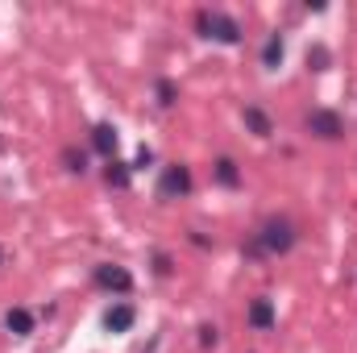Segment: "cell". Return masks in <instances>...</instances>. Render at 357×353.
Returning a JSON list of instances; mask_svg holds the SVG:
<instances>
[{"label":"cell","mask_w":357,"mask_h":353,"mask_svg":"<svg viewBox=\"0 0 357 353\" xmlns=\"http://www.w3.org/2000/svg\"><path fill=\"white\" fill-rule=\"evenodd\" d=\"M195 33L208 38V42H220V46H237L241 42V21L220 13V8H199L195 13Z\"/></svg>","instance_id":"obj_2"},{"label":"cell","mask_w":357,"mask_h":353,"mask_svg":"<svg viewBox=\"0 0 357 353\" xmlns=\"http://www.w3.org/2000/svg\"><path fill=\"white\" fill-rule=\"evenodd\" d=\"M241 121H245V129H250L254 137H270V133H274V121H270L258 104H245V108H241Z\"/></svg>","instance_id":"obj_9"},{"label":"cell","mask_w":357,"mask_h":353,"mask_svg":"<svg viewBox=\"0 0 357 353\" xmlns=\"http://www.w3.org/2000/svg\"><path fill=\"white\" fill-rule=\"evenodd\" d=\"M63 171H67V175H88V154H84L79 146H67V150H63Z\"/></svg>","instance_id":"obj_13"},{"label":"cell","mask_w":357,"mask_h":353,"mask_svg":"<svg viewBox=\"0 0 357 353\" xmlns=\"http://www.w3.org/2000/svg\"><path fill=\"white\" fill-rule=\"evenodd\" d=\"M150 163H154V150H150V146H142V150H137V158H133V171H146Z\"/></svg>","instance_id":"obj_18"},{"label":"cell","mask_w":357,"mask_h":353,"mask_svg":"<svg viewBox=\"0 0 357 353\" xmlns=\"http://www.w3.org/2000/svg\"><path fill=\"white\" fill-rule=\"evenodd\" d=\"M274 299H266V295H258V299H250V312H245V324L250 329H258V333H270L274 329Z\"/></svg>","instance_id":"obj_6"},{"label":"cell","mask_w":357,"mask_h":353,"mask_svg":"<svg viewBox=\"0 0 357 353\" xmlns=\"http://www.w3.org/2000/svg\"><path fill=\"white\" fill-rule=\"evenodd\" d=\"M91 283L100 291H112V295H129L133 291V274L116 262H96L91 266Z\"/></svg>","instance_id":"obj_5"},{"label":"cell","mask_w":357,"mask_h":353,"mask_svg":"<svg viewBox=\"0 0 357 353\" xmlns=\"http://www.w3.org/2000/svg\"><path fill=\"white\" fill-rule=\"evenodd\" d=\"M4 329H8L13 337H29V333H33V316H29L25 308H8V312H4Z\"/></svg>","instance_id":"obj_11"},{"label":"cell","mask_w":357,"mask_h":353,"mask_svg":"<svg viewBox=\"0 0 357 353\" xmlns=\"http://www.w3.org/2000/svg\"><path fill=\"white\" fill-rule=\"evenodd\" d=\"M154 96H158L162 108H175L178 104V84L175 80H158V84H154Z\"/></svg>","instance_id":"obj_15"},{"label":"cell","mask_w":357,"mask_h":353,"mask_svg":"<svg viewBox=\"0 0 357 353\" xmlns=\"http://www.w3.org/2000/svg\"><path fill=\"white\" fill-rule=\"evenodd\" d=\"M299 241V229L287 220V216H266L250 241H245V258H278V254H291Z\"/></svg>","instance_id":"obj_1"},{"label":"cell","mask_w":357,"mask_h":353,"mask_svg":"<svg viewBox=\"0 0 357 353\" xmlns=\"http://www.w3.org/2000/svg\"><path fill=\"white\" fill-rule=\"evenodd\" d=\"M187 195H191V167H187V163H171V167H162L158 200L171 204V200H187Z\"/></svg>","instance_id":"obj_4"},{"label":"cell","mask_w":357,"mask_h":353,"mask_svg":"<svg viewBox=\"0 0 357 353\" xmlns=\"http://www.w3.org/2000/svg\"><path fill=\"white\" fill-rule=\"evenodd\" d=\"M216 341H220V329H216V324H199V345L208 350V345H216Z\"/></svg>","instance_id":"obj_17"},{"label":"cell","mask_w":357,"mask_h":353,"mask_svg":"<svg viewBox=\"0 0 357 353\" xmlns=\"http://www.w3.org/2000/svg\"><path fill=\"white\" fill-rule=\"evenodd\" d=\"M133 320H137V308H133V303H112V308L104 312V329H108V333H129Z\"/></svg>","instance_id":"obj_8"},{"label":"cell","mask_w":357,"mask_h":353,"mask_svg":"<svg viewBox=\"0 0 357 353\" xmlns=\"http://www.w3.org/2000/svg\"><path fill=\"white\" fill-rule=\"evenodd\" d=\"M154 270L167 278V274H171V258H167V254H158V258H154Z\"/></svg>","instance_id":"obj_19"},{"label":"cell","mask_w":357,"mask_h":353,"mask_svg":"<svg viewBox=\"0 0 357 353\" xmlns=\"http://www.w3.org/2000/svg\"><path fill=\"white\" fill-rule=\"evenodd\" d=\"M282 54H287V46H282V33L274 29L266 38V46H262V67H266V71H278V67H282Z\"/></svg>","instance_id":"obj_12"},{"label":"cell","mask_w":357,"mask_h":353,"mask_svg":"<svg viewBox=\"0 0 357 353\" xmlns=\"http://www.w3.org/2000/svg\"><path fill=\"white\" fill-rule=\"evenodd\" d=\"M129 179H133V167H125V163H116V158L104 167V183H108V187H129Z\"/></svg>","instance_id":"obj_14"},{"label":"cell","mask_w":357,"mask_h":353,"mask_svg":"<svg viewBox=\"0 0 357 353\" xmlns=\"http://www.w3.org/2000/svg\"><path fill=\"white\" fill-rule=\"evenodd\" d=\"M328 63H333L328 46H312V50H307V67H312V71H328Z\"/></svg>","instance_id":"obj_16"},{"label":"cell","mask_w":357,"mask_h":353,"mask_svg":"<svg viewBox=\"0 0 357 353\" xmlns=\"http://www.w3.org/2000/svg\"><path fill=\"white\" fill-rule=\"evenodd\" d=\"M116 146H121V137H116V129H112L108 121L91 129V150H96L104 163H112V158H116Z\"/></svg>","instance_id":"obj_7"},{"label":"cell","mask_w":357,"mask_h":353,"mask_svg":"<svg viewBox=\"0 0 357 353\" xmlns=\"http://www.w3.org/2000/svg\"><path fill=\"white\" fill-rule=\"evenodd\" d=\"M303 129L312 137H320V142H337V137H345V117L333 112V108H312L303 117Z\"/></svg>","instance_id":"obj_3"},{"label":"cell","mask_w":357,"mask_h":353,"mask_svg":"<svg viewBox=\"0 0 357 353\" xmlns=\"http://www.w3.org/2000/svg\"><path fill=\"white\" fill-rule=\"evenodd\" d=\"M212 179H216L220 187L237 191V187H241V167H237V163H233V158L225 154V158H216V163H212Z\"/></svg>","instance_id":"obj_10"},{"label":"cell","mask_w":357,"mask_h":353,"mask_svg":"<svg viewBox=\"0 0 357 353\" xmlns=\"http://www.w3.org/2000/svg\"><path fill=\"white\" fill-rule=\"evenodd\" d=\"M0 262H4V250H0Z\"/></svg>","instance_id":"obj_21"},{"label":"cell","mask_w":357,"mask_h":353,"mask_svg":"<svg viewBox=\"0 0 357 353\" xmlns=\"http://www.w3.org/2000/svg\"><path fill=\"white\" fill-rule=\"evenodd\" d=\"M0 150H4V137H0Z\"/></svg>","instance_id":"obj_20"}]
</instances>
